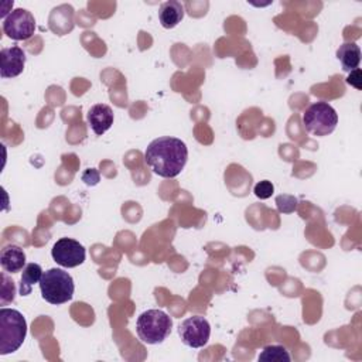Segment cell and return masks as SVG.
I'll use <instances>...</instances> for the list:
<instances>
[{
    "mask_svg": "<svg viewBox=\"0 0 362 362\" xmlns=\"http://www.w3.org/2000/svg\"><path fill=\"white\" fill-rule=\"evenodd\" d=\"M115 120V115L110 106L105 103H96L88 110V123L95 134L102 136L107 132Z\"/></svg>",
    "mask_w": 362,
    "mask_h": 362,
    "instance_id": "10",
    "label": "cell"
},
{
    "mask_svg": "<svg viewBox=\"0 0 362 362\" xmlns=\"http://www.w3.org/2000/svg\"><path fill=\"white\" fill-rule=\"evenodd\" d=\"M276 204H277V208L280 212L290 214L297 209V199L291 195H279L276 198Z\"/></svg>",
    "mask_w": 362,
    "mask_h": 362,
    "instance_id": "16",
    "label": "cell"
},
{
    "mask_svg": "<svg viewBox=\"0 0 362 362\" xmlns=\"http://www.w3.org/2000/svg\"><path fill=\"white\" fill-rule=\"evenodd\" d=\"M273 191H274V187H273V184H272L270 181H267V180L257 182V184L255 185V189H253L255 195H256L257 198H260V199H267V198H270L272 194H273Z\"/></svg>",
    "mask_w": 362,
    "mask_h": 362,
    "instance_id": "18",
    "label": "cell"
},
{
    "mask_svg": "<svg viewBox=\"0 0 362 362\" xmlns=\"http://www.w3.org/2000/svg\"><path fill=\"white\" fill-rule=\"evenodd\" d=\"M158 18L164 28L171 30L184 18V6L177 0L164 1L158 8Z\"/></svg>",
    "mask_w": 362,
    "mask_h": 362,
    "instance_id": "12",
    "label": "cell"
},
{
    "mask_svg": "<svg viewBox=\"0 0 362 362\" xmlns=\"http://www.w3.org/2000/svg\"><path fill=\"white\" fill-rule=\"evenodd\" d=\"M25 65V52L23 48L13 45L0 51V75L1 78L18 76Z\"/></svg>",
    "mask_w": 362,
    "mask_h": 362,
    "instance_id": "9",
    "label": "cell"
},
{
    "mask_svg": "<svg viewBox=\"0 0 362 362\" xmlns=\"http://www.w3.org/2000/svg\"><path fill=\"white\" fill-rule=\"evenodd\" d=\"M52 259L62 267H76L85 262L86 250L82 243L71 238L58 239L51 249Z\"/></svg>",
    "mask_w": 362,
    "mask_h": 362,
    "instance_id": "8",
    "label": "cell"
},
{
    "mask_svg": "<svg viewBox=\"0 0 362 362\" xmlns=\"http://www.w3.org/2000/svg\"><path fill=\"white\" fill-rule=\"evenodd\" d=\"M259 361L266 362H290L291 356L283 345H267L259 355Z\"/></svg>",
    "mask_w": 362,
    "mask_h": 362,
    "instance_id": "15",
    "label": "cell"
},
{
    "mask_svg": "<svg viewBox=\"0 0 362 362\" xmlns=\"http://www.w3.org/2000/svg\"><path fill=\"white\" fill-rule=\"evenodd\" d=\"M40 290L42 298L54 305L68 303L74 297V279L62 269H49L42 273L40 280Z\"/></svg>",
    "mask_w": 362,
    "mask_h": 362,
    "instance_id": "4",
    "label": "cell"
},
{
    "mask_svg": "<svg viewBox=\"0 0 362 362\" xmlns=\"http://www.w3.org/2000/svg\"><path fill=\"white\" fill-rule=\"evenodd\" d=\"M178 334L184 345L189 348H202L209 341L211 325L205 317L192 315L180 324Z\"/></svg>",
    "mask_w": 362,
    "mask_h": 362,
    "instance_id": "7",
    "label": "cell"
},
{
    "mask_svg": "<svg viewBox=\"0 0 362 362\" xmlns=\"http://www.w3.org/2000/svg\"><path fill=\"white\" fill-rule=\"evenodd\" d=\"M188 160L187 144L177 137L163 136L150 141L144 151V161L154 174L163 178L177 177Z\"/></svg>",
    "mask_w": 362,
    "mask_h": 362,
    "instance_id": "1",
    "label": "cell"
},
{
    "mask_svg": "<svg viewBox=\"0 0 362 362\" xmlns=\"http://www.w3.org/2000/svg\"><path fill=\"white\" fill-rule=\"evenodd\" d=\"M303 124L308 133L317 137H324L335 130L338 124V113L328 102H314L303 113Z\"/></svg>",
    "mask_w": 362,
    "mask_h": 362,
    "instance_id": "5",
    "label": "cell"
},
{
    "mask_svg": "<svg viewBox=\"0 0 362 362\" xmlns=\"http://www.w3.org/2000/svg\"><path fill=\"white\" fill-rule=\"evenodd\" d=\"M42 269L38 263H28L23 269L21 280H20V296H30L33 291V286L40 283L42 276Z\"/></svg>",
    "mask_w": 362,
    "mask_h": 362,
    "instance_id": "14",
    "label": "cell"
},
{
    "mask_svg": "<svg viewBox=\"0 0 362 362\" xmlns=\"http://www.w3.org/2000/svg\"><path fill=\"white\" fill-rule=\"evenodd\" d=\"M337 58L341 61L342 69L351 72L359 66L361 49L355 42H345L337 49Z\"/></svg>",
    "mask_w": 362,
    "mask_h": 362,
    "instance_id": "13",
    "label": "cell"
},
{
    "mask_svg": "<svg viewBox=\"0 0 362 362\" xmlns=\"http://www.w3.org/2000/svg\"><path fill=\"white\" fill-rule=\"evenodd\" d=\"M0 264L4 272L18 273L25 267V253L17 245H7L1 249Z\"/></svg>",
    "mask_w": 362,
    "mask_h": 362,
    "instance_id": "11",
    "label": "cell"
},
{
    "mask_svg": "<svg viewBox=\"0 0 362 362\" xmlns=\"http://www.w3.org/2000/svg\"><path fill=\"white\" fill-rule=\"evenodd\" d=\"M1 280H3V286H1V304H6L7 301H13L14 300V294H16V286L14 281L7 280L6 273L1 274Z\"/></svg>",
    "mask_w": 362,
    "mask_h": 362,
    "instance_id": "17",
    "label": "cell"
},
{
    "mask_svg": "<svg viewBox=\"0 0 362 362\" xmlns=\"http://www.w3.org/2000/svg\"><path fill=\"white\" fill-rule=\"evenodd\" d=\"M27 335V321L14 308L0 310V355L16 352Z\"/></svg>",
    "mask_w": 362,
    "mask_h": 362,
    "instance_id": "2",
    "label": "cell"
},
{
    "mask_svg": "<svg viewBox=\"0 0 362 362\" xmlns=\"http://www.w3.org/2000/svg\"><path fill=\"white\" fill-rule=\"evenodd\" d=\"M4 34L14 41H24L34 35L35 18L25 8H16L3 18Z\"/></svg>",
    "mask_w": 362,
    "mask_h": 362,
    "instance_id": "6",
    "label": "cell"
},
{
    "mask_svg": "<svg viewBox=\"0 0 362 362\" xmlns=\"http://www.w3.org/2000/svg\"><path fill=\"white\" fill-rule=\"evenodd\" d=\"M173 320L163 310H147L137 317L136 332L139 338L148 345L164 342L171 334Z\"/></svg>",
    "mask_w": 362,
    "mask_h": 362,
    "instance_id": "3",
    "label": "cell"
}]
</instances>
